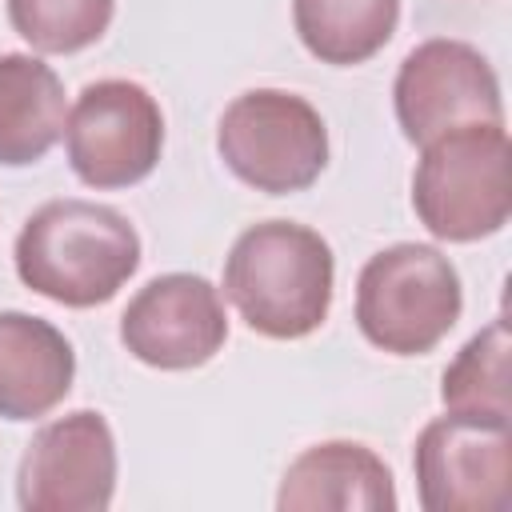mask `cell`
<instances>
[{"label":"cell","mask_w":512,"mask_h":512,"mask_svg":"<svg viewBox=\"0 0 512 512\" xmlns=\"http://www.w3.org/2000/svg\"><path fill=\"white\" fill-rule=\"evenodd\" d=\"M400 24V0H292L300 44L332 68L372 60Z\"/></svg>","instance_id":"obj_14"},{"label":"cell","mask_w":512,"mask_h":512,"mask_svg":"<svg viewBox=\"0 0 512 512\" xmlns=\"http://www.w3.org/2000/svg\"><path fill=\"white\" fill-rule=\"evenodd\" d=\"M512 336L508 320L492 316L440 376V400L456 416L476 420H512Z\"/></svg>","instance_id":"obj_15"},{"label":"cell","mask_w":512,"mask_h":512,"mask_svg":"<svg viewBox=\"0 0 512 512\" xmlns=\"http://www.w3.org/2000/svg\"><path fill=\"white\" fill-rule=\"evenodd\" d=\"M116 496V432L76 408L48 420L24 448L16 468V500L24 512H104Z\"/></svg>","instance_id":"obj_9"},{"label":"cell","mask_w":512,"mask_h":512,"mask_svg":"<svg viewBox=\"0 0 512 512\" xmlns=\"http://www.w3.org/2000/svg\"><path fill=\"white\" fill-rule=\"evenodd\" d=\"M392 468L360 440H320L304 448L280 476V512H392Z\"/></svg>","instance_id":"obj_11"},{"label":"cell","mask_w":512,"mask_h":512,"mask_svg":"<svg viewBox=\"0 0 512 512\" xmlns=\"http://www.w3.org/2000/svg\"><path fill=\"white\" fill-rule=\"evenodd\" d=\"M228 340L224 296L200 272L152 276L120 312V344L148 368L188 372L208 364Z\"/></svg>","instance_id":"obj_10"},{"label":"cell","mask_w":512,"mask_h":512,"mask_svg":"<svg viewBox=\"0 0 512 512\" xmlns=\"http://www.w3.org/2000/svg\"><path fill=\"white\" fill-rule=\"evenodd\" d=\"M116 16V0H8V20L36 52L68 56L96 44Z\"/></svg>","instance_id":"obj_16"},{"label":"cell","mask_w":512,"mask_h":512,"mask_svg":"<svg viewBox=\"0 0 512 512\" xmlns=\"http://www.w3.org/2000/svg\"><path fill=\"white\" fill-rule=\"evenodd\" d=\"M512 148L504 120L460 124L420 144L412 172L416 220L448 244L496 236L512 212Z\"/></svg>","instance_id":"obj_3"},{"label":"cell","mask_w":512,"mask_h":512,"mask_svg":"<svg viewBox=\"0 0 512 512\" xmlns=\"http://www.w3.org/2000/svg\"><path fill=\"white\" fill-rule=\"evenodd\" d=\"M392 108L404 140L424 144L460 124L504 120V92L496 68L476 44L432 36L400 60Z\"/></svg>","instance_id":"obj_7"},{"label":"cell","mask_w":512,"mask_h":512,"mask_svg":"<svg viewBox=\"0 0 512 512\" xmlns=\"http://www.w3.org/2000/svg\"><path fill=\"white\" fill-rule=\"evenodd\" d=\"M216 152L240 184L264 196H288L320 180L328 164V128L300 92L248 88L224 108Z\"/></svg>","instance_id":"obj_5"},{"label":"cell","mask_w":512,"mask_h":512,"mask_svg":"<svg viewBox=\"0 0 512 512\" xmlns=\"http://www.w3.org/2000/svg\"><path fill=\"white\" fill-rule=\"evenodd\" d=\"M336 256L328 240L296 220L244 228L224 256V300L268 340L312 336L332 308Z\"/></svg>","instance_id":"obj_2"},{"label":"cell","mask_w":512,"mask_h":512,"mask_svg":"<svg viewBox=\"0 0 512 512\" xmlns=\"http://www.w3.org/2000/svg\"><path fill=\"white\" fill-rule=\"evenodd\" d=\"M412 472L424 512H504L512 496V428L444 412L420 428Z\"/></svg>","instance_id":"obj_8"},{"label":"cell","mask_w":512,"mask_h":512,"mask_svg":"<svg viewBox=\"0 0 512 512\" xmlns=\"http://www.w3.org/2000/svg\"><path fill=\"white\" fill-rule=\"evenodd\" d=\"M76 380L72 340L44 316L0 308V420L48 416Z\"/></svg>","instance_id":"obj_12"},{"label":"cell","mask_w":512,"mask_h":512,"mask_svg":"<svg viewBox=\"0 0 512 512\" xmlns=\"http://www.w3.org/2000/svg\"><path fill=\"white\" fill-rule=\"evenodd\" d=\"M460 312V272L436 244H388L356 276V328L388 356L432 352L456 328Z\"/></svg>","instance_id":"obj_4"},{"label":"cell","mask_w":512,"mask_h":512,"mask_svg":"<svg viewBox=\"0 0 512 512\" xmlns=\"http://www.w3.org/2000/svg\"><path fill=\"white\" fill-rule=\"evenodd\" d=\"M64 152L80 184L96 192L132 188L160 164L164 112L136 80H92L64 116Z\"/></svg>","instance_id":"obj_6"},{"label":"cell","mask_w":512,"mask_h":512,"mask_svg":"<svg viewBox=\"0 0 512 512\" xmlns=\"http://www.w3.org/2000/svg\"><path fill=\"white\" fill-rule=\"evenodd\" d=\"M12 260L28 292L64 308H96L136 276L140 232L112 204L60 196L24 220Z\"/></svg>","instance_id":"obj_1"},{"label":"cell","mask_w":512,"mask_h":512,"mask_svg":"<svg viewBox=\"0 0 512 512\" xmlns=\"http://www.w3.org/2000/svg\"><path fill=\"white\" fill-rule=\"evenodd\" d=\"M64 84L32 52L0 56V164L28 168L64 136Z\"/></svg>","instance_id":"obj_13"}]
</instances>
